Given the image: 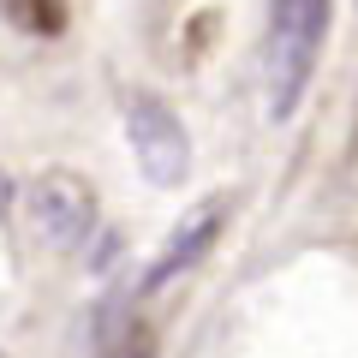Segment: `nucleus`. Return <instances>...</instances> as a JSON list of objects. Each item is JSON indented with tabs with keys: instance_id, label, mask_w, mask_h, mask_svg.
<instances>
[{
	"instance_id": "nucleus-1",
	"label": "nucleus",
	"mask_w": 358,
	"mask_h": 358,
	"mask_svg": "<svg viewBox=\"0 0 358 358\" xmlns=\"http://www.w3.org/2000/svg\"><path fill=\"white\" fill-rule=\"evenodd\" d=\"M329 0H268V48H263V78H268V114L287 120L310 84V66L322 48Z\"/></svg>"
},
{
	"instance_id": "nucleus-2",
	"label": "nucleus",
	"mask_w": 358,
	"mask_h": 358,
	"mask_svg": "<svg viewBox=\"0 0 358 358\" xmlns=\"http://www.w3.org/2000/svg\"><path fill=\"white\" fill-rule=\"evenodd\" d=\"M126 138H131V155H138L150 185H162V192L185 185V173H192V138H185V120L162 96H150V90H131L126 96Z\"/></svg>"
},
{
	"instance_id": "nucleus-3",
	"label": "nucleus",
	"mask_w": 358,
	"mask_h": 358,
	"mask_svg": "<svg viewBox=\"0 0 358 358\" xmlns=\"http://www.w3.org/2000/svg\"><path fill=\"white\" fill-rule=\"evenodd\" d=\"M24 209H30V227L42 233V245H54V251H78L96 233V185L72 167L36 173L24 192Z\"/></svg>"
},
{
	"instance_id": "nucleus-4",
	"label": "nucleus",
	"mask_w": 358,
	"mask_h": 358,
	"mask_svg": "<svg viewBox=\"0 0 358 358\" xmlns=\"http://www.w3.org/2000/svg\"><path fill=\"white\" fill-rule=\"evenodd\" d=\"M215 233H221V209L209 203V209H197V215L185 221L173 239H167V251L150 263V275H143V293H162V287H167V281H179L192 263H203L209 245H215Z\"/></svg>"
},
{
	"instance_id": "nucleus-5",
	"label": "nucleus",
	"mask_w": 358,
	"mask_h": 358,
	"mask_svg": "<svg viewBox=\"0 0 358 358\" xmlns=\"http://www.w3.org/2000/svg\"><path fill=\"white\" fill-rule=\"evenodd\" d=\"M0 13H6V24L30 30V36H54V30L66 24L60 0H0Z\"/></svg>"
},
{
	"instance_id": "nucleus-6",
	"label": "nucleus",
	"mask_w": 358,
	"mask_h": 358,
	"mask_svg": "<svg viewBox=\"0 0 358 358\" xmlns=\"http://www.w3.org/2000/svg\"><path fill=\"white\" fill-rule=\"evenodd\" d=\"M108 358H155V329H150V322H131L126 334H114Z\"/></svg>"
},
{
	"instance_id": "nucleus-7",
	"label": "nucleus",
	"mask_w": 358,
	"mask_h": 358,
	"mask_svg": "<svg viewBox=\"0 0 358 358\" xmlns=\"http://www.w3.org/2000/svg\"><path fill=\"white\" fill-rule=\"evenodd\" d=\"M6 209H13V179L0 173V215H6Z\"/></svg>"
}]
</instances>
